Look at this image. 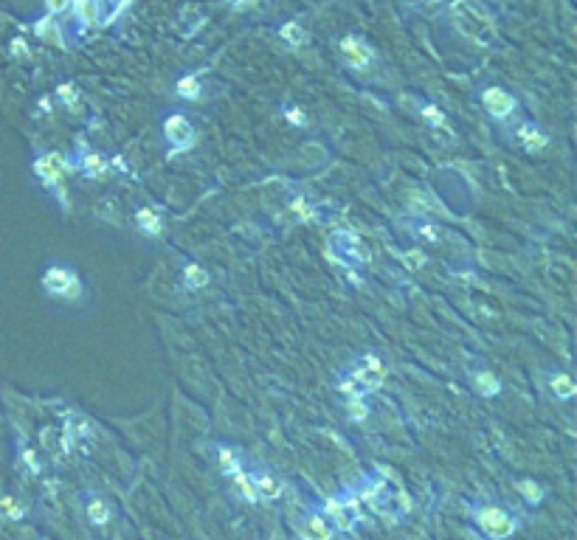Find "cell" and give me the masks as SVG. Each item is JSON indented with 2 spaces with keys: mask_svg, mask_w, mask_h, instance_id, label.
Returning a JSON list of instances; mask_svg holds the SVG:
<instances>
[{
  "mask_svg": "<svg viewBox=\"0 0 577 540\" xmlns=\"http://www.w3.org/2000/svg\"><path fill=\"white\" fill-rule=\"evenodd\" d=\"M470 383H473V388L481 397H496L501 392V380L493 372H488V369H473L470 372Z\"/></svg>",
  "mask_w": 577,
  "mask_h": 540,
  "instance_id": "30bf717a",
  "label": "cell"
},
{
  "mask_svg": "<svg viewBox=\"0 0 577 540\" xmlns=\"http://www.w3.org/2000/svg\"><path fill=\"white\" fill-rule=\"evenodd\" d=\"M234 484H237V490H242V495H246L248 501H257L254 482H251V475H248L246 470H237V473H234Z\"/></svg>",
  "mask_w": 577,
  "mask_h": 540,
  "instance_id": "603a6c76",
  "label": "cell"
},
{
  "mask_svg": "<svg viewBox=\"0 0 577 540\" xmlns=\"http://www.w3.org/2000/svg\"><path fill=\"white\" fill-rule=\"evenodd\" d=\"M305 537L307 540H332V526L321 515H307L305 518Z\"/></svg>",
  "mask_w": 577,
  "mask_h": 540,
  "instance_id": "5bb4252c",
  "label": "cell"
},
{
  "mask_svg": "<svg viewBox=\"0 0 577 540\" xmlns=\"http://www.w3.org/2000/svg\"><path fill=\"white\" fill-rule=\"evenodd\" d=\"M79 169H82L87 177H102V175H105V169H107V161H105V155L90 153V155H85V158H82Z\"/></svg>",
  "mask_w": 577,
  "mask_h": 540,
  "instance_id": "ac0fdd59",
  "label": "cell"
},
{
  "mask_svg": "<svg viewBox=\"0 0 577 540\" xmlns=\"http://www.w3.org/2000/svg\"><path fill=\"white\" fill-rule=\"evenodd\" d=\"M59 93H63L65 102H74V85H63V87H59Z\"/></svg>",
  "mask_w": 577,
  "mask_h": 540,
  "instance_id": "f546056e",
  "label": "cell"
},
{
  "mask_svg": "<svg viewBox=\"0 0 577 540\" xmlns=\"http://www.w3.org/2000/svg\"><path fill=\"white\" fill-rule=\"evenodd\" d=\"M341 54L355 71H369L372 63H375V51L358 37H344L341 40Z\"/></svg>",
  "mask_w": 577,
  "mask_h": 540,
  "instance_id": "8992f818",
  "label": "cell"
},
{
  "mask_svg": "<svg viewBox=\"0 0 577 540\" xmlns=\"http://www.w3.org/2000/svg\"><path fill=\"white\" fill-rule=\"evenodd\" d=\"M63 169H65V161L59 158L56 153H48V155H43L37 164H34V172H37V177L43 180L45 186H54L59 177H63Z\"/></svg>",
  "mask_w": 577,
  "mask_h": 540,
  "instance_id": "9c48e42d",
  "label": "cell"
},
{
  "mask_svg": "<svg viewBox=\"0 0 577 540\" xmlns=\"http://www.w3.org/2000/svg\"><path fill=\"white\" fill-rule=\"evenodd\" d=\"M43 290L51 298H59V302H76L85 293L82 279L76 276V270L71 265H48L43 273Z\"/></svg>",
  "mask_w": 577,
  "mask_h": 540,
  "instance_id": "7a4b0ae2",
  "label": "cell"
},
{
  "mask_svg": "<svg viewBox=\"0 0 577 540\" xmlns=\"http://www.w3.org/2000/svg\"><path fill=\"white\" fill-rule=\"evenodd\" d=\"M552 392H555L558 400H571V397L577 394V383L571 380V374L558 372V374L552 377Z\"/></svg>",
  "mask_w": 577,
  "mask_h": 540,
  "instance_id": "9a60e30c",
  "label": "cell"
},
{
  "mask_svg": "<svg viewBox=\"0 0 577 540\" xmlns=\"http://www.w3.org/2000/svg\"><path fill=\"white\" fill-rule=\"evenodd\" d=\"M481 102H484V110H488L493 118H507L515 113V107H519V102H515V96H510L504 87H488L481 93Z\"/></svg>",
  "mask_w": 577,
  "mask_h": 540,
  "instance_id": "52a82bcc",
  "label": "cell"
},
{
  "mask_svg": "<svg viewBox=\"0 0 577 540\" xmlns=\"http://www.w3.org/2000/svg\"><path fill=\"white\" fill-rule=\"evenodd\" d=\"M184 284L192 287V290H200L208 284V273L200 267V265H186L184 267Z\"/></svg>",
  "mask_w": 577,
  "mask_h": 540,
  "instance_id": "d6986e66",
  "label": "cell"
},
{
  "mask_svg": "<svg viewBox=\"0 0 577 540\" xmlns=\"http://www.w3.org/2000/svg\"><path fill=\"white\" fill-rule=\"evenodd\" d=\"M164 135L172 144V153H184V149H189L195 144V127H192V122L184 113H175V115L166 118V122H164Z\"/></svg>",
  "mask_w": 577,
  "mask_h": 540,
  "instance_id": "5b68a950",
  "label": "cell"
},
{
  "mask_svg": "<svg viewBox=\"0 0 577 540\" xmlns=\"http://www.w3.org/2000/svg\"><path fill=\"white\" fill-rule=\"evenodd\" d=\"M327 506H329V513L336 515L338 529H352V518H349V509H347V506H341L338 501H332V504H327Z\"/></svg>",
  "mask_w": 577,
  "mask_h": 540,
  "instance_id": "cb8c5ba5",
  "label": "cell"
},
{
  "mask_svg": "<svg viewBox=\"0 0 577 540\" xmlns=\"http://www.w3.org/2000/svg\"><path fill=\"white\" fill-rule=\"evenodd\" d=\"M329 245H332V248H338V251H344L349 259L369 262V251H367V245H363L360 239H358L355 234H349V231H336V234L329 236Z\"/></svg>",
  "mask_w": 577,
  "mask_h": 540,
  "instance_id": "ba28073f",
  "label": "cell"
},
{
  "mask_svg": "<svg viewBox=\"0 0 577 540\" xmlns=\"http://www.w3.org/2000/svg\"><path fill=\"white\" fill-rule=\"evenodd\" d=\"M282 40L287 43V45H293V48H298V45H305V40H307V34H305V28H301L298 23H285V28H282Z\"/></svg>",
  "mask_w": 577,
  "mask_h": 540,
  "instance_id": "44dd1931",
  "label": "cell"
},
{
  "mask_svg": "<svg viewBox=\"0 0 577 540\" xmlns=\"http://www.w3.org/2000/svg\"><path fill=\"white\" fill-rule=\"evenodd\" d=\"M71 3V0H45V6H48V12L51 14H56V12H63L65 6Z\"/></svg>",
  "mask_w": 577,
  "mask_h": 540,
  "instance_id": "f1b7e54d",
  "label": "cell"
},
{
  "mask_svg": "<svg viewBox=\"0 0 577 540\" xmlns=\"http://www.w3.org/2000/svg\"><path fill=\"white\" fill-rule=\"evenodd\" d=\"M367 414H369V411H367V405H363V400H360V397H352V400H349V416L355 419V423H360V419H367Z\"/></svg>",
  "mask_w": 577,
  "mask_h": 540,
  "instance_id": "4316f807",
  "label": "cell"
},
{
  "mask_svg": "<svg viewBox=\"0 0 577 540\" xmlns=\"http://www.w3.org/2000/svg\"><path fill=\"white\" fill-rule=\"evenodd\" d=\"M220 467H223L228 475H234L237 470H242V467H239V459L234 456V450H228V447L220 450Z\"/></svg>",
  "mask_w": 577,
  "mask_h": 540,
  "instance_id": "484cf974",
  "label": "cell"
},
{
  "mask_svg": "<svg viewBox=\"0 0 577 540\" xmlns=\"http://www.w3.org/2000/svg\"><path fill=\"white\" fill-rule=\"evenodd\" d=\"M450 14L457 20V25L462 28V34L470 37L476 45H490L493 43V17L484 12L476 0H457L450 6Z\"/></svg>",
  "mask_w": 577,
  "mask_h": 540,
  "instance_id": "6da1fadb",
  "label": "cell"
},
{
  "mask_svg": "<svg viewBox=\"0 0 577 540\" xmlns=\"http://www.w3.org/2000/svg\"><path fill=\"white\" fill-rule=\"evenodd\" d=\"M476 524L490 540H504L515 532V518L501 506H481L476 509Z\"/></svg>",
  "mask_w": 577,
  "mask_h": 540,
  "instance_id": "277c9868",
  "label": "cell"
},
{
  "mask_svg": "<svg viewBox=\"0 0 577 540\" xmlns=\"http://www.w3.org/2000/svg\"><path fill=\"white\" fill-rule=\"evenodd\" d=\"M251 482H254V493L262 495V498H279L282 495V482H279V478H273V475H268V473L254 475Z\"/></svg>",
  "mask_w": 577,
  "mask_h": 540,
  "instance_id": "4fadbf2b",
  "label": "cell"
},
{
  "mask_svg": "<svg viewBox=\"0 0 577 540\" xmlns=\"http://www.w3.org/2000/svg\"><path fill=\"white\" fill-rule=\"evenodd\" d=\"M175 90H177V96H180V99H189V102L200 99V82H197L195 76H184V79H177Z\"/></svg>",
  "mask_w": 577,
  "mask_h": 540,
  "instance_id": "ffe728a7",
  "label": "cell"
},
{
  "mask_svg": "<svg viewBox=\"0 0 577 540\" xmlns=\"http://www.w3.org/2000/svg\"><path fill=\"white\" fill-rule=\"evenodd\" d=\"M228 3H242V0H228Z\"/></svg>",
  "mask_w": 577,
  "mask_h": 540,
  "instance_id": "4dcf8cb0",
  "label": "cell"
},
{
  "mask_svg": "<svg viewBox=\"0 0 577 540\" xmlns=\"http://www.w3.org/2000/svg\"><path fill=\"white\" fill-rule=\"evenodd\" d=\"M0 513H3L6 518H14V521H17V518H23V506H20L14 498L3 495V498H0Z\"/></svg>",
  "mask_w": 577,
  "mask_h": 540,
  "instance_id": "d4e9b609",
  "label": "cell"
},
{
  "mask_svg": "<svg viewBox=\"0 0 577 540\" xmlns=\"http://www.w3.org/2000/svg\"><path fill=\"white\" fill-rule=\"evenodd\" d=\"M85 513H87L90 524H96V526H105L110 521V506L102 498H90L87 506H85Z\"/></svg>",
  "mask_w": 577,
  "mask_h": 540,
  "instance_id": "2e32d148",
  "label": "cell"
},
{
  "mask_svg": "<svg viewBox=\"0 0 577 540\" xmlns=\"http://www.w3.org/2000/svg\"><path fill=\"white\" fill-rule=\"evenodd\" d=\"M135 225H138L146 236H158V234L164 231V223H161V217H158L155 208H138V212H135Z\"/></svg>",
  "mask_w": 577,
  "mask_h": 540,
  "instance_id": "7c38bea8",
  "label": "cell"
},
{
  "mask_svg": "<svg viewBox=\"0 0 577 540\" xmlns=\"http://www.w3.org/2000/svg\"><path fill=\"white\" fill-rule=\"evenodd\" d=\"M422 118H425V122H431V124H437V127L445 124V115H442L434 104H425V107H422Z\"/></svg>",
  "mask_w": 577,
  "mask_h": 540,
  "instance_id": "83f0119b",
  "label": "cell"
},
{
  "mask_svg": "<svg viewBox=\"0 0 577 540\" xmlns=\"http://www.w3.org/2000/svg\"><path fill=\"white\" fill-rule=\"evenodd\" d=\"M515 135H519V141L530 149V153H538V149H543L546 144H549V138L543 135V130H541V127H535L532 122H524L519 130H515Z\"/></svg>",
  "mask_w": 577,
  "mask_h": 540,
  "instance_id": "8fae6325",
  "label": "cell"
},
{
  "mask_svg": "<svg viewBox=\"0 0 577 540\" xmlns=\"http://www.w3.org/2000/svg\"><path fill=\"white\" fill-rule=\"evenodd\" d=\"M386 380V366L378 355H367L360 363L352 369L349 383H344V392H352V397H360L367 392H375V388Z\"/></svg>",
  "mask_w": 577,
  "mask_h": 540,
  "instance_id": "3957f363",
  "label": "cell"
},
{
  "mask_svg": "<svg viewBox=\"0 0 577 540\" xmlns=\"http://www.w3.org/2000/svg\"><path fill=\"white\" fill-rule=\"evenodd\" d=\"M519 493L530 501V504H541L543 501V487L538 482H532V478H521L519 482Z\"/></svg>",
  "mask_w": 577,
  "mask_h": 540,
  "instance_id": "7402d4cb",
  "label": "cell"
},
{
  "mask_svg": "<svg viewBox=\"0 0 577 540\" xmlns=\"http://www.w3.org/2000/svg\"><path fill=\"white\" fill-rule=\"evenodd\" d=\"M74 9H76V17L85 25H96L99 23V6H96V0H74Z\"/></svg>",
  "mask_w": 577,
  "mask_h": 540,
  "instance_id": "e0dca14e",
  "label": "cell"
}]
</instances>
